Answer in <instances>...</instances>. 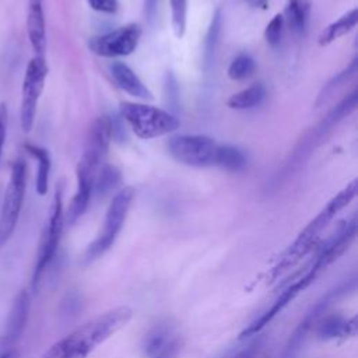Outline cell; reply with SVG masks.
Masks as SVG:
<instances>
[{"mask_svg":"<svg viewBox=\"0 0 358 358\" xmlns=\"http://www.w3.org/2000/svg\"><path fill=\"white\" fill-rule=\"evenodd\" d=\"M131 317V308L126 305L112 308L52 344L39 358H87L98 345L126 326Z\"/></svg>","mask_w":358,"mask_h":358,"instance_id":"1","label":"cell"},{"mask_svg":"<svg viewBox=\"0 0 358 358\" xmlns=\"http://www.w3.org/2000/svg\"><path fill=\"white\" fill-rule=\"evenodd\" d=\"M357 190L358 180L354 179L327 201V204L319 211V214L298 234L295 241L284 252L273 270V277H277L295 266L303 256H306L313 249L316 242L320 239L322 232L329 227L334 217L355 199Z\"/></svg>","mask_w":358,"mask_h":358,"instance_id":"2","label":"cell"},{"mask_svg":"<svg viewBox=\"0 0 358 358\" xmlns=\"http://www.w3.org/2000/svg\"><path fill=\"white\" fill-rule=\"evenodd\" d=\"M120 116L133 133L144 140L169 134L180 126L179 119L171 112L137 102H122Z\"/></svg>","mask_w":358,"mask_h":358,"instance_id":"3","label":"cell"},{"mask_svg":"<svg viewBox=\"0 0 358 358\" xmlns=\"http://www.w3.org/2000/svg\"><path fill=\"white\" fill-rule=\"evenodd\" d=\"M112 138V119L108 115L98 116L88 129L83 155L77 165V182L94 185L95 176L106 158Z\"/></svg>","mask_w":358,"mask_h":358,"instance_id":"4","label":"cell"},{"mask_svg":"<svg viewBox=\"0 0 358 358\" xmlns=\"http://www.w3.org/2000/svg\"><path fill=\"white\" fill-rule=\"evenodd\" d=\"M133 197H134V190L131 187H123L113 196L105 215L102 231L85 252V256H84L85 263H91L96 260L112 248L126 221Z\"/></svg>","mask_w":358,"mask_h":358,"instance_id":"5","label":"cell"},{"mask_svg":"<svg viewBox=\"0 0 358 358\" xmlns=\"http://www.w3.org/2000/svg\"><path fill=\"white\" fill-rule=\"evenodd\" d=\"M355 289V278L347 280L341 284H338L337 287L329 289L326 292V295H323L303 316V319L298 323V326L295 327V330L292 331V334L289 336L285 348L281 354L280 358H296L302 345L305 344L309 333L312 331V329L323 319L324 313L329 310V308L336 303L340 298H343L344 295H347L350 291Z\"/></svg>","mask_w":358,"mask_h":358,"instance_id":"6","label":"cell"},{"mask_svg":"<svg viewBox=\"0 0 358 358\" xmlns=\"http://www.w3.org/2000/svg\"><path fill=\"white\" fill-rule=\"evenodd\" d=\"M27 189V165L24 159L18 158L11 166L10 182L4 193L0 210V246H3L13 235Z\"/></svg>","mask_w":358,"mask_h":358,"instance_id":"7","label":"cell"},{"mask_svg":"<svg viewBox=\"0 0 358 358\" xmlns=\"http://www.w3.org/2000/svg\"><path fill=\"white\" fill-rule=\"evenodd\" d=\"M218 144L204 134H178L168 140L171 157L187 166L206 168L215 165Z\"/></svg>","mask_w":358,"mask_h":358,"instance_id":"8","label":"cell"},{"mask_svg":"<svg viewBox=\"0 0 358 358\" xmlns=\"http://www.w3.org/2000/svg\"><path fill=\"white\" fill-rule=\"evenodd\" d=\"M63 224H64V217H63V201H62V190L60 187L56 189L53 203L50 207V214L48 224L43 229L39 249H38V256L36 262L34 266V273H32V287L36 288L43 273L46 271L48 266L53 260L59 242L62 238V231H63Z\"/></svg>","mask_w":358,"mask_h":358,"instance_id":"9","label":"cell"},{"mask_svg":"<svg viewBox=\"0 0 358 358\" xmlns=\"http://www.w3.org/2000/svg\"><path fill=\"white\" fill-rule=\"evenodd\" d=\"M46 76H48V64L45 62V57L41 55H36L28 62V66L25 69L24 83H22L20 122L24 131H29L34 126L36 106L45 87Z\"/></svg>","mask_w":358,"mask_h":358,"instance_id":"10","label":"cell"},{"mask_svg":"<svg viewBox=\"0 0 358 358\" xmlns=\"http://www.w3.org/2000/svg\"><path fill=\"white\" fill-rule=\"evenodd\" d=\"M141 29L137 24H127L110 32L94 36L88 42L92 53L101 57H122L131 55L140 41Z\"/></svg>","mask_w":358,"mask_h":358,"instance_id":"11","label":"cell"},{"mask_svg":"<svg viewBox=\"0 0 358 358\" xmlns=\"http://www.w3.org/2000/svg\"><path fill=\"white\" fill-rule=\"evenodd\" d=\"M357 217L352 215L348 220L341 221L333 234L319 248L315 260L312 262L310 270L317 275L324 271L333 262H336L352 243L357 235Z\"/></svg>","mask_w":358,"mask_h":358,"instance_id":"12","label":"cell"},{"mask_svg":"<svg viewBox=\"0 0 358 358\" xmlns=\"http://www.w3.org/2000/svg\"><path fill=\"white\" fill-rule=\"evenodd\" d=\"M317 278V275L308 268L303 274H301L294 282H291L278 296L277 299L271 303V306L264 310L259 317H256L248 327L243 329V331L239 334V338H246V337H252L257 333H260L301 291L306 289Z\"/></svg>","mask_w":358,"mask_h":358,"instance_id":"13","label":"cell"},{"mask_svg":"<svg viewBox=\"0 0 358 358\" xmlns=\"http://www.w3.org/2000/svg\"><path fill=\"white\" fill-rule=\"evenodd\" d=\"M28 315H29V294L28 291L21 289L14 298V302L8 312L6 327L0 338V344L3 347H13L21 338L27 327Z\"/></svg>","mask_w":358,"mask_h":358,"instance_id":"14","label":"cell"},{"mask_svg":"<svg viewBox=\"0 0 358 358\" xmlns=\"http://www.w3.org/2000/svg\"><path fill=\"white\" fill-rule=\"evenodd\" d=\"M27 32L32 49L36 55L43 53L46 48V28H45V14L42 0L28 1V15H27Z\"/></svg>","mask_w":358,"mask_h":358,"instance_id":"15","label":"cell"},{"mask_svg":"<svg viewBox=\"0 0 358 358\" xmlns=\"http://www.w3.org/2000/svg\"><path fill=\"white\" fill-rule=\"evenodd\" d=\"M110 74L116 83V85L127 92L131 96L141 99H152L151 91L145 87V84L138 78V76L124 63L115 62L110 66Z\"/></svg>","mask_w":358,"mask_h":358,"instance_id":"16","label":"cell"},{"mask_svg":"<svg viewBox=\"0 0 358 358\" xmlns=\"http://www.w3.org/2000/svg\"><path fill=\"white\" fill-rule=\"evenodd\" d=\"M357 24H358V10L352 8L322 31L319 36V45L320 46L330 45L331 42L337 41L338 38L352 31L357 27Z\"/></svg>","mask_w":358,"mask_h":358,"instance_id":"17","label":"cell"},{"mask_svg":"<svg viewBox=\"0 0 358 358\" xmlns=\"http://www.w3.org/2000/svg\"><path fill=\"white\" fill-rule=\"evenodd\" d=\"M24 150L31 154L36 162H38V169H36V179H35V189L36 193L43 196L48 192L49 186V172H50V157L46 148L34 145V144H24Z\"/></svg>","mask_w":358,"mask_h":358,"instance_id":"18","label":"cell"},{"mask_svg":"<svg viewBox=\"0 0 358 358\" xmlns=\"http://www.w3.org/2000/svg\"><path fill=\"white\" fill-rule=\"evenodd\" d=\"M310 15V6L308 0H288L285 7V17L291 31L301 36L305 34Z\"/></svg>","mask_w":358,"mask_h":358,"instance_id":"19","label":"cell"},{"mask_svg":"<svg viewBox=\"0 0 358 358\" xmlns=\"http://www.w3.org/2000/svg\"><path fill=\"white\" fill-rule=\"evenodd\" d=\"M266 96V88L262 84H253L234 95L227 101L228 108L235 110H246L259 106Z\"/></svg>","mask_w":358,"mask_h":358,"instance_id":"20","label":"cell"},{"mask_svg":"<svg viewBox=\"0 0 358 358\" xmlns=\"http://www.w3.org/2000/svg\"><path fill=\"white\" fill-rule=\"evenodd\" d=\"M215 165L229 172H239L246 166V157L238 147L228 144L218 145Z\"/></svg>","mask_w":358,"mask_h":358,"instance_id":"21","label":"cell"},{"mask_svg":"<svg viewBox=\"0 0 358 358\" xmlns=\"http://www.w3.org/2000/svg\"><path fill=\"white\" fill-rule=\"evenodd\" d=\"M221 27H222V17H221V11L215 10V13L213 14L210 27L207 29L206 34V39H204V53H203V59H204V67L208 69V66L211 64L213 59H214V53L220 41V34H221Z\"/></svg>","mask_w":358,"mask_h":358,"instance_id":"22","label":"cell"},{"mask_svg":"<svg viewBox=\"0 0 358 358\" xmlns=\"http://www.w3.org/2000/svg\"><path fill=\"white\" fill-rule=\"evenodd\" d=\"M120 180V172L113 165H102L94 180V192L99 196L108 194Z\"/></svg>","mask_w":358,"mask_h":358,"instance_id":"23","label":"cell"},{"mask_svg":"<svg viewBox=\"0 0 358 358\" xmlns=\"http://www.w3.org/2000/svg\"><path fill=\"white\" fill-rule=\"evenodd\" d=\"M355 73H357V57L352 59V62H351L343 71L337 73V74L323 87L322 92L319 94V98H317L316 105L324 103V102L331 96V94H333L337 88H340L343 84H345L348 80H351V78L355 76Z\"/></svg>","mask_w":358,"mask_h":358,"instance_id":"24","label":"cell"},{"mask_svg":"<svg viewBox=\"0 0 358 358\" xmlns=\"http://www.w3.org/2000/svg\"><path fill=\"white\" fill-rule=\"evenodd\" d=\"M256 69V63L250 55L242 53L238 55L228 67V77L234 81H241L253 74Z\"/></svg>","mask_w":358,"mask_h":358,"instance_id":"25","label":"cell"},{"mask_svg":"<svg viewBox=\"0 0 358 358\" xmlns=\"http://www.w3.org/2000/svg\"><path fill=\"white\" fill-rule=\"evenodd\" d=\"M351 326H355V324H348V322L341 317H336V316L329 317L327 320H324V323H322L319 326L317 336H319V338H323V340L336 338L338 336H345Z\"/></svg>","mask_w":358,"mask_h":358,"instance_id":"26","label":"cell"},{"mask_svg":"<svg viewBox=\"0 0 358 358\" xmlns=\"http://www.w3.org/2000/svg\"><path fill=\"white\" fill-rule=\"evenodd\" d=\"M171 4V21L173 32L178 38H182L186 31L187 17V0H169Z\"/></svg>","mask_w":358,"mask_h":358,"instance_id":"27","label":"cell"},{"mask_svg":"<svg viewBox=\"0 0 358 358\" xmlns=\"http://www.w3.org/2000/svg\"><path fill=\"white\" fill-rule=\"evenodd\" d=\"M284 22H285L284 15L275 14L267 24L264 29V39L270 46L277 48L280 45L282 38V31H284Z\"/></svg>","mask_w":358,"mask_h":358,"instance_id":"28","label":"cell"},{"mask_svg":"<svg viewBox=\"0 0 358 358\" xmlns=\"http://www.w3.org/2000/svg\"><path fill=\"white\" fill-rule=\"evenodd\" d=\"M87 1L92 10L105 13V14H113L119 7L117 0H87Z\"/></svg>","mask_w":358,"mask_h":358,"instance_id":"29","label":"cell"},{"mask_svg":"<svg viewBox=\"0 0 358 358\" xmlns=\"http://www.w3.org/2000/svg\"><path fill=\"white\" fill-rule=\"evenodd\" d=\"M6 134H7V108H6V103H0V158H1V151L6 141Z\"/></svg>","mask_w":358,"mask_h":358,"instance_id":"30","label":"cell"},{"mask_svg":"<svg viewBox=\"0 0 358 358\" xmlns=\"http://www.w3.org/2000/svg\"><path fill=\"white\" fill-rule=\"evenodd\" d=\"M158 1L159 0H145V15H147L148 21H152V18L155 17Z\"/></svg>","mask_w":358,"mask_h":358,"instance_id":"31","label":"cell"},{"mask_svg":"<svg viewBox=\"0 0 358 358\" xmlns=\"http://www.w3.org/2000/svg\"><path fill=\"white\" fill-rule=\"evenodd\" d=\"M256 347H257V344H252L248 350L239 352V354H238L236 357H234V358H253L255 354H256V351H257Z\"/></svg>","mask_w":358,"mask_h":358,"instance_id":"32","label":"cell"},{"mask_svg":"<svg viewBox=\"0 0 358 358\" xmlns=\"http://www.w3.org/2000/svg\"><path fill=\"white\" fill-rule=\"evenodd\" d=\"M250 7L267 10L268 8V0H245Z\"/></svg>","mask_w":358,"mask_h":358,"instance_id":"33","label":"cell"},{"mask_svg":"<svg viewBox=\"0 0 358 358\" xmlns=\"http://www.w3.org/2000/svg\"><path fill=\"white\" fill-rule=\"evenodd\" d=\"M0 358H17V352L14 350H7L0 355Z\"/></svg>","mask_w":358,"mask_h":358,"instance_id":"34","label":"cell"}]
</instances>
